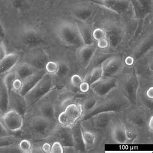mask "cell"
<instances>
[{"instance_id": "1", "label": "cell", "mask_w": 153, "mask_h": 153, "mask_svg": "<svg viewBox=\"0 0 153 153\" xmlns=\"http://www.w3.org/2000/svg\"><path fill=\"white\" fill-rule=\"evenodd\" d=\"M132 107L130 102L126 98L118 88H114L103 98H100L92 110L82 114L78 122L89 119L92 116L100 112H114L122 114Z\"/></svg>"}, {"instance_id": "2", "label": "cell", "mask_w": 153, "mask_h": 153, "mask_svg": "<svg viewBox=\"0 0 153 153\" xmlns=\"http://www.w3.org/2000/svg\"><path fill=\"white\" fill-rule=\"evenodd\" d=\"M152 114V111L137 105L136 106H132L121 114L120 118L126 125L128 134L133 139L137 140L140 133L144 132L151 135L148 131L147 123Z\"/></svg>"}, {"instance_id": "3", "label": "cell", "mask_w": 153, "mask_h": 153, "mask_svg": "<svg viewBox=\"0 0 153 153\" xmlns=\"http://www.w3.org/2000/svg\"><path fill=\"white\" fill-rule=\"evenodd\" d=\"M120 116V114L114 112H100L89 119L78 122L86 129L94 132L98 138V135L105 136L107 134L110 135L112 125Z\"/></svg>"}, {"instance_id": "4", "label": "cell", "mask_w": 153, "mask_h": 153, "mask_svg": "<svg viewBox=\"0 0 153 153\" xmlns=\"http://www.w3.org/2000/svg\"><path fill=\"white\" fill-rule=\"evenodd\" d=\"M58 124V122H53L39 115L33 116L28 121L27 130L34 140H47Z\"/></svg>"}, {"instance_id": "5", "label": "cell", "mask_w": 153, "mask_h": 153, "mask_svg": "<svg viewBox=\"0 0 153 153\" xmlns=\"http://www.w3.org/2000/svg\"><path fill=\"white\" fill-rule=\"evenodd\" d=\"M123 71V70H122ZM120 73L116 77L118 79V88L126 98L130 102L132 106L137 105V91L139 87L140 79L135 68L129 71Z\"/></svg>"}, {"instance_id": "6", "label": "cell", "mask_w": 153, "mask_h": 153, "mask_svg": "<svg viewBox=\"0 0 153 153\" xmlns=\"http://www.w3.org/2000/svg\"><path fill=\"white\" fill-rule=\"evenodd\" d=\"M54 75L46 73L37 84L24 96L27 102L28 108H30L39 102L45 96L55 88Z\"/></svg>"}, {"instance_id": "7", "label": "cell", "mask_w": 153, "mask_h": 153, "mask_svg": "<svg viewBox=\"0 0 153 153\" xmlns=\"http://www.w3.org/2000/svg\"><path fill=\"white\" fill-rule=\"evenodd\" d=\"M58 37L64 45L79 49L84 45L83 39L76 23L63 22L56 30Z\"/></svg>"}, {"instance_id": "8", "label": "cell", "mask_w": 153, "mask_h": 153, "mask_svg": "<svg viewBox=\"0 0 153 153\" xmlns=\"http://www.w3.org/2000/svg\"><path fill=\"white\" fill-rule=\"evenodd\" d=\"M102 28L105 33V38L109 43V47L112 50L119 49L124 39L122 28L116 22H106Z\"/></svg>"}, {"instance_id": "9", "label": "cell", "mask_w": 153, "mask_h": 153, "mask_svg": "<svg viewBox=\"0 0 153 153\" xmlns=\"http://www.w3.org/2000/svg\"><path fill=\"white\" fill-rule=\"evenodd\" d=\"M124 59L122 56L111 55L105 59L101 64L102 78H108L116 77L124 68Z\"/></svg>"}, {"instance_id": "10", "label": "cell", "mask_w": 153, "mask_h": 153, "mask_svg": "<svg viewBox=\"0 0 153 153\" xmlns=\"http://www.w3.org/2000/svg\"><path fill=\"white\" fill-rule=\"evenodd\" d=\"M20 39L24 45L34 49L45 44V40L39 31L33 27H24L20 32Z\"/></svg>"}, {"instance_id": "11", "label": "cell", "mask_w": 153, "mask_h": 153, "mask_svg": "<svg viewBox=\"0 0 153 153\" xmlns=\"http://www.w3.org/2000/svg\"><path fill=\"white\" fill-rule=\"evenodd\" d=\"M118 87V79L117 77L101 78L98 82L92 84L90 91L100 98H103L108 93Z\"/></svg>"}, {"instance_id": "12", "label": "cell", "mask_w": 153, "mask_h": 153, "mask_svg": "<svg viewBox=\"0 0 153 153\" xmlns=\"http://www.w3.org/2000/svg\"><path fill=\"white\" fill-rule=\"evenodd\" d=\"M24 118L17 111L9 109L2 114L1 120L10 133L21 131L24 125Z\"/></svg>"}, {"instance_id": "13", "label": "cell", "mask_w": 153, "mask_h": 153, "mask_svg": "<svg viewBox=\"0 0 153 153\" xmlns=\"http://www.w3.org/2000/svg\"><path fill=\"white\" fill-rule=\"evenodd\" d=\"M109 137L115 143L126 144L129 143L127 136V130L126 125L120 117L112 123Z\"/></svg>"}, {"instance_id": "14", "label": "cell", "mask_w": 153, "mask_h": 153, "mask_svg": "<svg viewBox=\"0 0 153 153\" xmlns=\"http://www.w3.org/2000/svg\"><path fill=\"white\" fill-rule=\"evenodd\" d=\"M48 139L58 141L64 146H74V141L71 127L63 126L58 124L54 131ZM75 147V146H74Z\"/></svg>"}, {"instance_id": "15", "label": "cell", "mask_w": 153, "mask_h": 153, "mask_svg": "<svg viewBox=\"0 0 153 153\" xmlns=\"http://www.w3.org/2000/svg\"><path fill=\"white\" fill-rule=\"evenodd\" d=\"M99 4L118 14H126L131 7L130 0H101Z\"/></svg>"}, {"instance_id": "16", "label": "cell", "mask_w": 153, "mask_h": 153, "mask_svg": "<svg viewBox=\"0 0 153 153\" xmlns=\"http://www.w3.org/2000/svg\"><path fill=\"white\" fill-rule=\"evenodd\" d=\"M97 47L95 43L91 45H84L78 49V58L80 65L83 69H87L89 67L95 53Z\"/></svg>"}, {"instance_id": "17", "label": "cell", "mask_w": 153, "mask_h": 153, "mask_svg": "<svg viewBox=\"0 0 153 153\" xmlns=\"http://www.w3.org/2000/svg\"><path fill=\"white\" fill-rule=\"evenodd\" d=\"M10 96V109H14L25 117L28 108L27 102L25 98L20 95L18 92L12 89L9 92Z\"/></svg>"}, {"instance_id": "18", "label": "cell", "mask_w": 153, "mask_h": 153, "mask_svg": "<svg viewBox=\"0 0 153 153\" xmlns=\"http://www.w3.org/2000/svg\"><path fill=\"white\" fill-rule=\"evenodd\" d=\"M152 34H149L139 43L131 55L135 62L138 61L152 50Z\"/></svg>"}, {"instance_id": "19", "label": "cell", "mask_w": 153, "mask_h": 153, "mask_svg": "<svg viewBox=\"0 0 153 153\" xmlns=\"http://www.w3.org/2000/svg\"><path fill=\"white\" fill-rule=\"evenodd\" d=\"M46 73L47 72L45 70H40L36 72L33 75L30 76L29 78H27L25 81L23 82L22 87L18 92V93L24 97L37 84V83Z\"/></svg>"}, {"instance_id": "20", "label": "cell", "mask_w": 153, "mask_h": 153, "mask_svg": "<svg viewBox=\"0 0 153 153\" xmlns=\"http://www.w3.org/2000/svg\"><path fill=\"white\" fill-rule=\"evenodd\" d=\"M95 13V10L91 7H78L72 10V16L78 22L87 23L92 18Z\"/></svg>"}, {"instance_id": "21", "label": "cell", "mask_w": 153, "mask_h": 153, "mask_svg": "<svg viewBox=\"0 0 153 153\" xmlns=\"http://www.w3.org/2000/svg\"><path fill=\"white\" fill-rule=\"evenodd\" d=\"M19 57L16 53L7 54L1 62H0V74H7V72L13 70L19 62Z\"/></svg>"}, {"instance_id": "22", "label": "cell", "mask_w": 153, "mask_h": 153, "mask_svg": "<svg viewBox=\"0 0 153 153\" xmlns=\"http://www.w3.org/2000/svg\"><path fill=\"white\" fill-rule=\"evenodd\" d=\"M63 111L74 124L78 122L83 114L82 106L79 102H75L68 104Z\"/></svg>"}, {"instance_id": "23", "label": "cell", "mask_w": 153, "mask_h": 153, "mask_svg": "<svg viewBox=\"0 0 153 153\" xmlns=\"http://www.w3.org/2000/svg\"><path fill=\"white\" fill-rule=\"evenodd\" d=\"M49 61V58L46 52L40 51L32 56L29 59V62L26 63L30 64L37 70L40 71L45 70L46 64Z\"/></svg>"}, {"instance_id": "24", "label": "cell", "mask_w": 153, "mask_h": 153, "mask_svg": "<svg viewBox=\"0 0 153 153\" xmlns=\"http://www.w3.org/2000/svg\"><path fill=\"white\" fill-rule=\"evenodd\" d=\"M37 71H38V70L26 62L19 64L15 69L16 78L22 80V82L29 78Z\"/></svg>"}, {"instance_id": "25", "label": "cell", "mask_w": 153, "mask_h": 153, "mask_svg": "<svg viewBox=\"0 0 153 153\" xmlns=\"http://www.w3.org/2000/svg\"><path fill=\"white\" fill-rule=\"evenodd\" d=\"M81 127V132L82 135V138L83 141L84 146H85V151L88 152L91 150H93L95 146L96 141H97V136L92 131L86 129L85 128L82 127L80 125Z\"/></svg>"}, {"instance_id": "26", "label": "cell", "mask_w": 153, "mask_h": 153, "mask_svg": "<svg viewBox=\"0 0 153 153\" xmlns=\"http://www.w3.org/2000/svg\"><path fill=\"white\" fill-rule=\"evenodd\" d=\"M79 31L81 34L84 45H91L94 43V40L92 37V29L87 23L78 22L76 23Z\"/></svg>"}, {"instance_id": "27", "label": "cell", "mask_w": 153, "mask_h": 153, "mask_svg": "<svg viewBox=\"0 0 153 153\" xmlns=\"http://www.w3.org/2000/svg\"><path fill=\"white\" fill-rule=\"evenodd\" d=\"M72 134H73V138L74 141V146L79 152H85V146H84L83 141L82 138L81 127H80L79 122H77L73 126L71 127Z\"/></svg>"}, {"instance_id": "28", "label": "cell", "mask_w": 153, "mask_h": 153, "mask_svg": "<svg viewBox=\"0 0 153 153\" xmlns=\"http://www.w3.org/2000/svg\"><path fill=\"white\" fill-rule=\"evenodd\" d=\"M10 109L9 91L3 82L0 84V111L2 114Z\"/></svg>"}, {"instance_id": "29", "label": "cell", "mask_w": 153, "mask_h": 153, "mask_svg": "<svg viewBox=\"0 0 153 153\" xmlns=\"http://www.w3.org/2000/svg\"><path fill=\"white\" fill-rule=\"evenodd\" d=\"M39 114L38 115L50 120L53 122H58L56 116V110L54 105L51 102L43 103L39 108Z\"/></svg>"}, {"instance_id": "30", "label": "cell", "mask_w": 153, "mask_h": 153, "mask_svg": "<svg viewBox=\"0 0 153 153\" xmlns=\"http://www.w3.org/2000/svg\"><path fill=\"white\" fill-rule=\"evenodd\" d=\"M87 94H88L85 96L82 101L80 102L83 108V114L92 110L100 99L98 96L92 93L91 91L88 92Z\"/></svg>"}, {"instance_id": "31", "label": "cell", "mask_w": 153, "mask_h": 153, "mask_svg": "<svg viewBox=\"0 0 153 153\" xmlns=\"http://www.w3.org/2000/svg\"><path fill=\"white\" fill-rule=\"evenodd\" d=\"M102 78V69L101 65L96 66L92 68L88 72L85 78H83L84 81L87 82L91 85L92 84L98 82Z\"/></svg>"}, {"instance_id": "32", "label": "cell", "mask_w": 153, "mask_h": 153, "mask_svg": "<svg viewBox=\"0 0 153 153\" xmlns=\"http://www.w3.org/2000/svg\"><path fill=\"white\" fill-rule=\"evenodd\" d=\"M131 4L132 10L133 11L134 16L136 19L142 20L146 18L148 14L146 13L140 4L137 1V0H130Z\"/></svg>"}, {"instance_id": "33", "label": "cell", "mask_w": 153, "mask_h": 153, "mask_svg": "<svg viewBox=\"0 0 153 153\" xmlns=\"http://www.w3.org/2000/svg\"><path fill=\"white\" fill-rule=\"evenodd\" d=\"M20 138L14 134L1 137L0 138V147H5L10 145L18 144Z\"/></svg>"}, {"instance_id": "34", "label": "cell", "mask_w": 153, "mask_h": 153, "mask_svg": "<svg viewBox=\"0 0 153 153\" xmlns=\"http://www.w3.org/2000/svg\"><path fill=\"white\" fill-rule=\"evenodd\" d=\"M16 79V75L15 70H12L7 72V74H5V76H4L3 83L5 84L9 92L13 89V83Z\"/></svg>"}, {"instance_id": "35", "label": "cell", "mask_w": 153, "mask_h": 153, "mask_svg": "<svg viewBox=\"0 0 153 153\" xmlns=\"http://www.w3.org/2000/svg\"><path fill=\"white\" fill-rule=\"evenodd\" d=\"M59 68L57 74L55 76H57L58 78L60 79L65 78L66 76L70 72V67L68 64L65 62H59Z\"/></svg>"}, {"instance_id": "36", "label": "cell", "mask_w": 153, "mask_h": 153, "mask_svg": "<svg viewBox=\"0 0 153 153\" xmlns=\"http://www.w3.org/2000/svg\"><path fill=\"white\" fill-rule=\"evenodd\" d=\"M18 146L20 151L23 153H30L32 148H33V143L29 140L23 139L19 141Z\"/></svg>"}, {"instance_id": "37", "label": "cell", "mask_w": 153, "mask_h": 153, "mask_svg": "<svg viewBox=\"0 0 153 153\" xmlns=\"http://www.w3.org/2000/svg\"><path fill=\"white\" fill-rule=\"evenodd\" d=\"M59 68V63L57 62L49 61L46 64L45 70L47 73L55 76L57 74Z\"/></svg>"}, {"instance_id": "38", "label": "cell", "mask_w": 153, "mask_h": 153, "mask_svg": "<svg viewBox=\"0 0 153 153\" xmlns=\"http://www.w3.org/2000/svg\"><path fill=\"white\" fill-rule=\"evenodd\" d=\"M57 119H58V123L59 125H62V126H63L72 127L74 125L71 122V120L68 118L67 115L63 111L59 114Z\"/></svg>"}, {"instance_id": "39", "label": "cell", "mask_w": 153, "mask_h": 153, "mask_svg": "<svg viewBox=\"0 0 153 153\" xmlns=\"http://www.w3.org/2000/svg\"><path fill=\"white\" fill-rule=\"evenodd\" d=\"M11 5L17 11H22L27 5V0H10Z\"/></svg>"}, {"instance_id": "40", "label": "cell", "mask_w": 153, "mask_h": 153, "mask_svg": "<svg viewBox=\"0 0 153 153\" xmlns=\"http://www.w3.org/2000/svg\"><path fill=\"white\" fill-rule=\"evenodd\" d=\"M92 37L94 41L98 42L99 40L105 38V33L102 27L96 28L92 30Z\"/></svg>"}, {"instance_id": "41", "label": "cell", "mask_w": 153, "mask_h": 153, "mask_svg": "<svg viewBox=\"0 0 153 153\" xmlns=\"http://www.w3.org/2000/svg\"><path fill=\"white\" fill-rule=\"evenodd\" d=\"M0 152H7V153H20L22 151H20L18 144L10 145L5 147H0Z\"/></svg>"}, {"instance_id": "42", "label": "cell", "mask_w": 153, "mask_h": 153, "mask_svg": "<svg viewBox=\"0 0 153 153\" xmlns=\"http://www.w3.org/2000/svg\"><path fill=\"white\" fill-rule=\"evenodd\" d=\"M146 13L149 14L152 9V0H137Z\"/></svg>"}, {"instance_id": "43", "label": "cell", "mask_w": 153, "mask_h": 153, "mask_svg": "<svg viewBox=\"0 0 153 153\" xmlns=\"http://www.w3.org/2000/svg\"><path fill=\"white\" fill-rule=\"evenodd\" d=\"M83 81V78L79 74H73L71 78V83L74 87L78 88L80 84H81Z\"/></svg>"}, {"instance_id": "44", "label": "cell", "mask_w": 153, "mask_h": 153, "mask_svg": "<svg viewBox=\"0 0 153 153\" xmlns=\"http://www.w3.org/2000/svg\"><path fill=\"white\" fill-rule=\"evenodd\" d=\"M51 153H63V146L58 141H54L51 145Z\"/></svg>"}, {"instance_id": "45", "label": "cell", "mask_w": 153, "mask_h": 153, "mask_svg": "<svg viewBox=\"0 0 153 153\" xmlns=\"http://www.w3.org/2000/svg\"><path fill=\"white\" fill-rule=\"evenodd\" d=\"M90 87H91L90 84L87 82L84 81L83 80V82L79 85L78 88H79V92H81L82 94H86L90 91Z\"/></svg>"}, {"instance_id": "46", "label": "cell", "mask_w": 153, "mask_h": 153, "mask_svg": "<svg viewBox=\"0 0 153 153\" xmlns=\"http://www.w3.org/2000/svg\"><path fill=\"white\" fill-rule=\"evenodd\" d=\"M96 47H97V48H98V49H102V50L107 49L109 47V43H108L107 39L106 38H105L97 42Z\"/></svg>"}, {"instance_id": "47", "label": "cell", "mask_w": 153, "mask_h": 153, "mask_svg": "<svg viewBox=\"0 0 153 153\" xmlns=\"http://www.w3.org/2000/svg\"><path fill=\"white\" fill-rule=\"evenodd\" d=\"M9 135L12 134L7 129L5 126L3 125V122H1V120H0V138H1V137H4Z\"/></svg>"}, {"instance_id": "48", "label": "cell", "mask_w": 153, "mask_h": 153, "mask_svg": "<svg viewBox=\"0 0 153 153\" xmlns=\"http://www.w3.org/2000/svg\"><path fill=\"white\" fill-rule=\"evenodd\" d=\"M23 82L19 79H16L13 83V89L16 92H19L22 87Z\"/></svg>"}, {"instance_id": "49", "label": "cell", "mask_w": 153, "mask_h": 153, "mask_svg": "<svg viewBox=\"0 0 153 153\" xmlns=\"http://www.w3.org/2000/svg\"><path fill=\"white\" fill-rule=\"evenodd\" d=\"M7 56V51L4 43L0 42V62Z\"/></svg>"}, {"instance_id": "50", "label": "cell", "mask_w": 153, "mask_h": 153, "mask_svg": "<svg viewBox=\"0 0 153 153\" xmlns=\"http://www.w3.org/2000/svg\"><path fill=\"white\" fill-rule=\"evenodd\" d=\"M147 128H148V131L149 132V134L152 136L153 134V114H152L149 120V122L147 123Z\"/></svg>"}, {"instance_id": "51", "label": "cell", "mask_w": 153, "mask_h": 153, "mask_svg": "<svg viewBox=\"0 0 153 153\" xmlns=\"http://www.w3.org/2000/svg\"><path fill=\"white\" fill-rule=\"evenodd\" d=\"M42 149L43 152L45 153H51V144L50 143L45 142L44 143L42 146Z\"/></svg>"}, {"instance_id": "52", "label": "cell", "mask_w": 153, "mask_h": 153, "mask_svg": "<svg viewBox=\"0 0 153 153\" xmlns=\"http://www.w3.org/2000/svg\"><path fill=\"white\" fill-rule=\"evenodd\" d=\"M74 153L78 152L77 150L74 146H64L63 147V153Z\"/></svg>"}, {"instance_id": "53", "label": "cell", "mask_w": 153, "mask_h": 153, "mask_svg": "<svg viewBox=\"0 0 153 153\" xmlns=\"http://www.w3.org/2000/svg\"><path fill=\"white\" fill-rule=\"evenodd\" d=\"M6 37V33L5 28H4L2 23L0 22V39H5Z\"/></svg>"}, {"instance_id": "54", "label": "cell", "mask_w": 153, "mask_h": 153, "mask_svg": "<svg viewBox=\"0 0 153 153\" xmlns=\"http://www.w3.org/2000/svg\"><path fill=\"white\" fill-rule=\"evenodd\" d=\"M49 1H50L51 2H56L57 1H58V0H49Z\"/></svg>"}, {"instance_id": "55", "label": "cell", "mask_w": 153, "mask_h": 153, "mask_svg": "<svg viewBox=\"0 0 153 153\" xmlns=\"http://www.w3.org/2000/svg\"><path fill=\"white\" fill-rule=\"evenodd\" d=\"M81 1H91V0H81Z\"/></svg>"}]
</instances>
